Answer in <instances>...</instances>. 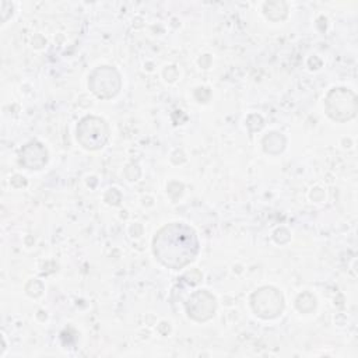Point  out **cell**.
Wrapping results in <instances>:
<instances>
[{
    "mask_svg": "<svg viewBox=\"0 0 358 358\" xmlns=\"http://www.w3.org/2000/svg\"><path fill=\"white\" fill-rule=\"evenodd\" d=\"M197 252L194 232L182 224L165 227L155 238V255L171 267H182L189 263Z\"/></svg>",
    "mask_w": 358,
    "mask_h": 358,
    "instance_id": "1",
    "label": "cell"
}]
</instances>
